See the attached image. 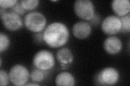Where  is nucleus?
Instances as JSON below:
<instances>
[{"instance_id": "obj_16", "label": "nucleus", "mask_w": 130, "mask_h": 86, "mask_svg": "<svg viewBox=\"0 0 130 86\" xmlns=\"http://www.w3.org/2000/svg\"><path fill=\"white\" fill-rule=\"evenodd\" d=\"M22 7L26 11L32 10L35 9L39 6V0H21L20 1Z\"/></svg>"}, {"instance_id": "obj_22", "label": "nucleus", "mask_w": 130, "mask_h": 86, "mask_svg": "<svg viewBox=\"0 0 130 86\" xmlns=\"http://www.w3.org/2000/svg\"><path fill=\"white\" fill-rule=\"evenodd\" d=\"M39 83H36V82H32V83H27L25 85H39Z\"/></svg>"}, {"instance_id": "obj_18", "label": "nucleus", "mask_w": 130, "mask_h": 86, "mask_svg": "<svg viewBox=\"0 0 130 86\" xmlns=\"http://www.w3.org/2000/svg\"><path fill=\"white\" fill-rule=\"evenodd\" d=\"M9 81V74H8L6 71L1 69L0 71V85L1 86L7 85Z\"/></svg>"}, {"instance_id": "obj_11", "label": "nucleus", "mask_w": 130, "mask_h": 86, "mask_svg": "<svg viewBox=\"0 0 130 86\" xmlns=\"http://www.w3.org/2000/svg\"><path fill=\"white\" fill-rule=\"evenodd\" d=\"M111 7L115 13L119 17L129 14L130 2L129 0H113Z\"/></svg>"}, {"instance_id": "obj_9", "label": "nucleus", "mask_w": 130, "mask_h": 86, "mask_svg": "<svg viewBox=\"0 0 130 86\" xmlns=\"http://www.w3.org/2000/svg\"><path fill=\"white\" fill-rule=\"evenodd\" d=\"M103 47L108 54L115 55L121 52L123 48V43L118 37L111 36L106 38L103 43Z\"/></svg>"}, {"instance_id": "obj_13", "label": "nucleus", "mask_w": 130, "mask_h": 86, "mask_svg": "<svg viewBox=\"0 0 130 86\" xmlns=\"http://www.w3.org/2000/svg\"><path fill=\"white\" fill-rule=\"evenodd\" d=\"M76 81L75 77L68 72H62L55 77V84L56 85L73 86L75 85Z\"/></svg>"}, {"instance_id": "obj_2", "label": "nucleus", "mask_w": 130, "mask_h": 86, "mask_svg": "<svg viewBox=\"0 0 130 86\" xmlns=\"http://www.w3.org/2000/svg\"><path fill=\"white\" fill-rule=\"evenodd\" d=\"M23 23L28 30L34 33H39L45 29L47 19L41 12L33 11L24 16Z\"/></svg>"}, {"instance_id": "obj_10", "label": "nucleus", "mask_w": 130, "mask_h": 86, "mask_svg": "<svg viewBox=\"0 0 130 86\" xmlns=\"http://www.w3.org/2000/svg\"><path fill=\"white\" fill-rule=\"evenodd\" d=\"M92 28L90 23L85 21L76 22L72 27V33L79 39H85L91 35Z\"/></svg>"}, {"instance_id": "obj_6", "label": "nucleus", "mask_w": 130, "mask_h": 86, "mask_svg": "<svg viewBox=\"0 0 130 86\" xmlns=\"http://www.w3.org/2000/svg\"><path fill=\"white\" fill-rule=\"evenodd\" d=\"M74 10L79 18L85 20H91L95 15L94 4L90 0H76Z\"/></svg>"}, {"instance_id": "obj_17", "label": "nucleus", "mask_w": 130, "mask_h": 86, "mask_svg": "<svg viewBox=\"0 0 130 86\" xmlns=\"http://www.w3.org/2000/svg\"><path fill=\"white\" fill-rule=\"evenodd\" d=\"M121 23V29L120 32L128 33L130 32V15L129 14L120 17Z\"/></svg>"}, {"instance_id": "obj_5", "label": "nucleus", "mask_w": 130, "mask_h": 86, "mask_svg": "<svg viewBox=\"0 0 130 86\" xmlns=\"http://www.w3.org/2000/svg\"><path fill=\"white\" fill-rule=\"evenodd\" d=\"M11 83L18 86L25 85L30 78V73L28 68L21 64L12 66L9 72Z\"/></svg>"}, {"instance_id": "obj_8", "label": "nucleus", "mask_w": 130, "mask_h": 86, "mask_svg": "<svg viewBox=\"0 0 130 86\" xmlns=\"http://www.w3.org/2000/svg\"><path fill=\"white\" fill-rule=\"evenodd\" d=\"M101 30L104 33L112 36L120 32L121 23L120 17L115 15H109L101 22Z\"/></svg>"}, {"instance_id": "obj_7", "label": "nucleus", "mask_w": 130, "mask_h": 86, "mask_svg": "<svg viewBox=\"0 0 130 86\" xmlns=\"http://www.w3.org/2000/svg\"><path fill=\"white\" fill-rule=\"evenodd\" d=\"M1 19L3 26L7 30L10 31H16L23 26V20L21 15L10 10L1 16Z\"/></svg>"}, {"instance_id": "obj_4", "label": "nucleus", "mask_w": 130, "mask_h": 86, "mask_svg": "<svg viewBox=\"0 0 130 86\" xmlns=\"http://www.w3.org/2000/svg\"><path fill=\"white\" fill-rule=\"evenodd\" d=\"M119 71L112 67H107L101 70L95 76L96 84L101 85H113L119 80Z\"/></svg>"}, {"instance_id": "obj_19", "label": "nucleus", "mask_w": 130, "mask_h": 86, "mask_svg": "<svg viewBox=\"0 0 130 86\" xmlns=\"http://www.w3.org/2000/svg\"><path fill=\"white\" fill-rule=\"evenodd\" d=\"M18 1L17 0H1L0 1V7L4 9H8V8H12L14 6Z\"/></svg>"}, {"instance_id": "obj_3", "label": "nucleus", "mask_w": 130, "mask_h": 86, "mask_svg": "<svg viewBox=\"0 0 130 86\" xmlns=\"http://www.w3.org/2000/svg\"><path fill=\"white\" fill-rule=\"evenodd\" d=\"M35 67L42 71H48L53 68L55 60L53 53L47 50H41L36 52L32 58Z\"/></svg>"}, {"instance_id": "obj_21", "label": "nucleus", "mask_w": 130, "mask_h": 86, "mask_svg": "<svg viewBox=\"0 0 130 86\" xmlns=\"http://www.w3.org/2000/svg\"><path fill=\"white\" fill-rule=\"evenodd\" d=\"M34 39L35 41L38 43H41L42 41H43V34H41L39 32V33H36V34H34Z\"/></svg>"}, {"instance_id": "obj_14", "label": "nucleus", "mask_w": 130, "mask_h": 86, "mask_svg": "<svg viewBox=\"0 0 130 86\" xmlns=\"http://www.w3.org/2000/svg\"><path fill=\"white\" fill-rule=\"evenodd\" d=\"M47 73L48 71H42L35 67L32 69L30 73V78L32 82L38 83L44 80L47 75Z\"/></svg>"}, {"instance_id": "obj_12", "label": "nucleus", "mask_w": 130, "mask_h": 86, "mask_svg": "<svg viewBox=\"0 0 130 86\" xmlns=\"http://www.w3.org/2000/svg\"><path fill=\"white\" fill-rule=\"evenodd\" d=\"M56 58L60 65L63 68H66L68 65H70L73 62L74 55L70 48L63 47L60 48L57 52Z\"/></svg>"}, {"instance_id": "obj_15", "label": "nucleus", "mask_w": 130, "mask_h": 86, "mask_svg": "<svg viewBox=\"0 0 130 86\" xmlns=\"http://www.w3.org/2000/svg\"><path fill=\"white\" fill-rule=\"evenodd\" d=\"M10 44V40L9 37L6 34L1 32L0 33V52L6 51Z\"/></svg>"}, {"instance_id": "obj_20", "label": "nucleus", "mask_w": 130, "mask_h": 86, "mask_svg": "<svg viewBox=\"0 0 130 86\" xmlns=\"http://www.w3.org/2000/svg\"><path fill=\"white\" fill-rule=\"evenodd\" d=\"M11 10L15 12L16 13L19 14L20 15H24L26 13V10L22 7L20 1H18L14 6L11 8Z\"/></svg>"}, {"instance_id": "obj_1", "label": "nucleus", "mask_w": 130, "mask_h": 86, "mask_svg": "<svg viewBox=\"0 0 130 86\" xmlns=\"http://www.w3.org/2000/svg\"><path fill=\"white\" fill-rule=\"evenodd\" d=\"M70 38V32L66 25L59 22L48 25L43 32L44 42L51 48H56L65 45Z\"/></svg>"}]
</instances>
